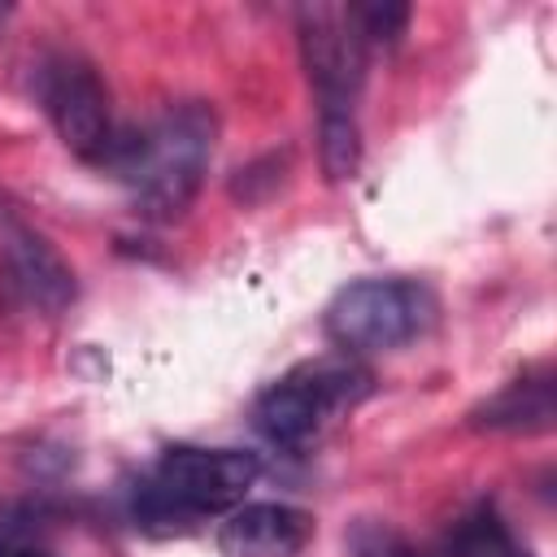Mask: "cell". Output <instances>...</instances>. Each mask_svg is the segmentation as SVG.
Returning <instances> with one entry per match:
<instances>
[{
    "label": "cell",
    "mask_w": 557,
    "mask_h": 557,
    "mask_svg": "<svg viewBox=\"0 0 557 557\" xmlns=\"http://www.w3.org/2000/svg\"><path fill=\"white\" fill-rule=\"evenodd\" d=\"M261 479V457L244 448L174 444L157 457L152 479L139 483L135 513L144 522H187L205 513H231Z\"/></svg>",
    "instance_id": "2"
},
{
    "label": "cell",
    "mask_w": 557,
    "mask_h": 557,
    "mask_svg": "<svg viewBox=\"0 0 557 557\" xmlns=\"http://www.w3.org/2000/svg\"><path fill=\"white\" fill-rule=\"evenodd\" d=\"M448 557H531L513 535L509 527L500 522V513L492 505H474L448 535L444 544Z\"/></svg>",
    "instance_id": "10"
},
{
    "label": "cell",
    "mask_w": 557,
    "mask_h": 557,
    "mask_svg": "<svg viewBox=\"0 0 557 557\" xmlns=\"http://www.w3.org/2000/svg\"><path fill=\"white\" fill-rule=\"evenodd\" d=\"M213 109L205 100H187L144 126L139 135L117 139L109 148V165L131 187L135 213L148 222H178L200 196L209 157H213Z\"/></svg>",
    "instance_id": "1"
},
{
    "label": "cell",
    "mask_w": 557,
    "mask_h": 557,
    "mask_svg": "<svg viewBox=\"0 0 557 557\" xmlns=\"http://www.w3.org/2000/svg\"><path fill=\"white\" fill-rule=\"evenodd\" d=\"M370 396V370L352 357H318L287 370L257 400V431L278 448H305L339 413L357 409Z\"/></svg>",
    "instance_id": "3"
},
{
    "label": "cell",
    "mask_w": 557,
    "mask_h": 557,
    "mask_svg": "<svg viewBox=\"0 0 557 557\" xmlns=\"http://www.w3.org/2000/svg\"><path fill=\"white\" fill-rule=\"evenodd\" d=\"M352 17L366 35V44H396L409 26V4L396 0H374V4H352Z\"/></svg>",
    "instance_id": "12"
},
{
    "label": "cell",
    "mask_w": 557,
    "mask_h": 557,
    "mask_svg": "<svg viewBox=\"0 0 557 557\" xmlns=\"http://www.w3.org/2000/svg\"><path fill=\"white\" fill-rule=\"evenodd\" d=\"M553 374H522L513 383H505L496 396H487L470 422L483 426V431H522V435H535V431H548L553 426Z\"/></svg>",
    "instance_id": "9"
},
{
    "label": "cell",
    "mask_w": 557,
    "mask_h": 557,
    "mask_svg": "<svg viewBox=\"0 0 557 557\" xmlns=\"http://www.w3.org/2000/svg\"><path fill=\"white\" fill-rule=\"evenodd\" d=\"M0 557H48V553H44V548H35L26 535H17V531L0 527Z\"/></svg>",
    "instance_id": "14"
},
{
    "label": "cell",
    "mask_w": 557,
    "mask_h": 557,
    "mask_svg": "<svg viewBox=\"0 0 557 557\" xmlns=\"http://www.w3.org/2000/svg\"><path fill=\"white\" fill-rule=\"evenodd\" d=\"M39 96L44 109L61 135V144L83 161H104L113 148V122H109V91L100 74L74 57L57 52L39 70Z\"/></svg>",
    "instance_id": "6"
},
{
    "label": "cell",
    "mask_w": 557,
    "mask_h": 557,
    "mask_svg": "<svg viewBox=\"0 0 557 557\" xmlns=\"http://www.w3.org/2000/svg\"><path fill=\"white\" fill-rule=\"evenodd\" d=\"M4 261H9V274L17 283V292L30 305H39L44 313H61L74 300V270L30 226H22V222L4 226Z\"/></svg>",
    "instance_id": "8"
},
{
    "label": "cell",
    "mask_w": 557,
    "mask_h": 557,
    "mask_svg": "<svg viewBox=\"0 0 557 557\" xmlns=\"http://www.w3.org/2000/svg\"><path fill=\"white\" fill-rule=\"evenodd\" d=\"M318 152H322V174L331 183H344L361 165V131L357 113H322L318 117Z\"/></svg>",
    "instance_id": "11"
},
{
    "label": "cell",
    "mask_w": 557,
    "mask_h": 557,
    "mask_svg": "<svg viewBox=\"0 0 557 557\" xmlns=\"http://www.w3.org/2000/svg\"><path fill=\"white\" fill-rule=\"evenodd\" d=\"M296 35L322 113H352L370 65V44L352 17V4H300Z\"/></svg>",
    "instance_id": "5"
},
{
    "label": "cell",
    "mask_w": 557,
    "mask_h": 557,
    "mask_svg": "<svg viewBox=\"0 0 557 557\" xmlns=\"http://www.w3.org/2000/svg\"><path fill=\"white\" fill-rule=\"evenodd\" d=\"M431 318V296L405 278H357L326 305V335L344 357L392 352L422 335Z\"/></svg>",
    "instance_id": "4"
},
{
    "label": "cell",
    "mask_w": 557,
    "mask_h": 557,
    "mask_svg": "<svg viewBox=\"0 0 557 557\" xmlns=\"http://www.w3.org/2000/svg\"><path fill=\"white\" fill-rule=\"evenodd\" d=\"M348 544H352V557H422L396 527L374 522V518L357 522L352 535H348Z\"/></svg>",
    "instance_id": "13"
},
{
    "label": "cell",
    "mask_w": 557,
    "mask_h": 557,
    "mask_svg": "<svg viewBox=\"0 0 557 557\" xmlns=\"http://www.w3.org/2000/svg\"><path fill=\"white\" fill-rule=\"evenodd\" d=\"M309 540H313V513L283 500L235 505L218 527L222 557H296Z\"/></svg>",
    "instance_id": "7"
}]
</instances>
